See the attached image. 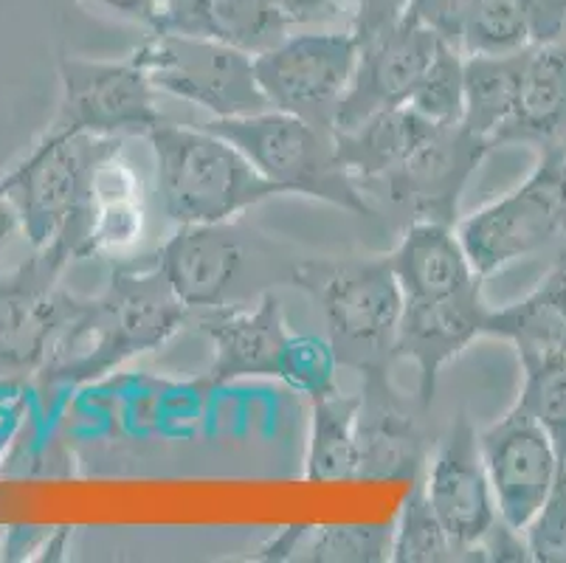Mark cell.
I'll use <instances>...</instances> for the list:
<instances>
[{"mask_svg":"<svg viewBox=\"0 0 566 563\" xmlns=\"http://www.w3.org/2000/svg\"><path fill=\"white\" fill-rule=\"evenodd\" d=\"M527 45L522 0H471L462 54H511Z\"/></svg>","mask_w":566,"mask_h":563,"instance_id":"obj_29","label":"cell"},{"mask_svg":"<svg viewBox=\"0 0 566 563\" xmlns=\"http://www.w3.org/2000/svg\"><path fill=\"white\" fill-rule=\"evenodd\" d=\"M118 149L122 138L51 127L25 158L0 175L32 248L63 246L74 262L91 257L96 180Z\"/></svg>","mask_w":566,"mask_h":563,"instance_id":"obj_2","label":"cell"},{"mask_svg":"<svg viewBox=\"0 0 566 563\" xmlns=\"http://www.w3.org/2000/svg\"><path fill=\"white\" fill-rule=\"evenodd\" d=\"M491 304L485 302V279L440 299H406L395 335V361H411L417 369L420 409L434 403L437 380L451 361L473 341L485 338Z\"/></svg>","mask_w":566,"mask_h":563,"instance_id":"obj_14","label":"cell"},{"mask_svg":"<svg viewBox=\"0 0 566 563\" xmlns=\"http://www.w3.org/2000/svg\"><path fill=\"white\" fill-rule=\"evenodd\" d=\"M411 0H349V31L358 45L380 38L400 23Z\"/></svg>","mask_w":566,"mask_h":563,"instance_id":"obj_34","label":"cell"},{"mask_svg":"<svg viewBox=\"0 0 566 563\" xmlns=\"http://www.w3.org/2000/svg\"><path fill=\"white\" fill-rule=\"evenodd\" d=\"M395 563H451L465 561L457 541L451 539L437 510L431 508L423 482H415L400 504L398 521L392 524Z\"/></svg>","mask_w":566,"mask_h":563,"instance_id":"obj_27","label":"cell"},{"mask_svg":"<svg viewBox=\"0 0 566 563\" xmlns=\"http://www.w3.org/2000/svg\"><path fill=\"white\" fill-rule=\"evenodd\" d=\"M60 71V116L54 127L99 138L150 136L164 122L158 87L136 60H87L63 54Z\"/></svg>","mask_w":566,"mask_h":563,"instance_id":"obj_10","label":"cell"},{"mask_svg":"<svg viewBox=\"0 0 566 563\" xmlns=\"http://www.w3.org/2000/svg\"><path fill=\"white\" fill-rule=\"evenodd\" d=\"M156 31L218 40L256 56L291 34L274 0H169Z\"/></svg>","mask_w":566,"mask_h":563,"instance_id":"obj_19","label":"cell"},{"mask_svg":"<svg viewBox=\"0 0 566 563\" xmlns=\"http://www.w3.org/2000/svg\"><path fill=\"white\" fill-rule=\"evenodd\" d=\"M203 127L234 144L282 195L322 200L349 215H373L364 186L338 161L333 131L282 111L212 118Z\"/></svg>","mask_w":566,"mask_h":563,"instance_id":"obj_5","label":"cell"},{"mask_svg":"<svg viewBox=\"0 0 566 563\" xmlns=\"http://www.w3.org/2000/svg\"><path fill=\"white\" fill-rule=\"evenodd\" d=\"M485 338L507 341L522 372L542 369L566 358V288L564 265H555L535 291L518 302L491 307Z\"/></svg>","mask_w":566,"mask_h":563,"instance_id":"obj_20","label":"cell"},{"mask_svg":"<svg viewBox=\"0 0 566 563\" xmlns=\"http://www.w3.org/2000/svg\"><path fill=\"white\" fill-rule=\"evenodd\" d=\"M153 260L167 277L175 296L198 313L226 304L229 288L243 265V246L229 223L178 226Z\"/></svg>","mask_w":566,"mask_h":563,"instance_id":"obj_18","label":"cell"},{"mask_svg":"<svg viewBox=\"0 0 566 563\" xmlns=\"http://www.w3.org/2000/svg\"><path fill=\"white\" fill-rule=\"evenodd\" d=\"M516 400L542 423L558 453L560 468H566V358L524 372Z\"/></svg>","mask_w":566,"mask_h":563,"instance_id":"obj_31","label":"cell"},{"mask_svg":"<svg viewBox=\"0 0 566 563\" xmlns=\"http://www.w3.org/2000/svg\"><path fill=\"white\" fill-rule=\"evenodd\" d=\"M85 3L116 14V18L147 25L150 31H156L161 23V0H85Z\"/></svg>","mask_w":566,"mask_h":563,"instance_id":"obj_37","label":"cell"},{"mask_svg":"<svg viewBox=\"0 0 566 563\" xmlns=\"http://www.w3.org/2000/svg\"><path fill=\"white\" fill-rule=\"evenodd\" d=\"M406 299H440L485 279L471 265L457 226L415 220L389 254Z\"/></svg>","mask_w":566,"mask_h":563,"instance_id":"obj_21","label":"cell"},{"mask_svg":"<svg viewBox=\"0 0 566 563\" xmlns=\"http://www.w3.org/2000/svg\"><path fill=\"white\" fill-rule=\"evenodd\" d=\"M133 60L147 71L158 93L203 107L212 118L271 111L256 82L254 56L218 40L150 31L133 51Z\"/></svg>","mask_w":566,"mask_h":563,"instance_id":"obj_7","label":"cell"},{"mask_svg":"<svg viewBox=\"0 0 566 563\" xmlns=\"http://www.w3.org/2000/svg\"><path fill=\"white\" fill-rule=\"evenodd\" d=\"M522 533L530 561L566 563V468L558 473L549 496Z\"/></svg>","mask_w":566,"mask_h":563,"instance_id":"obj_32","label":"cell"},{"mask_svg":"<svg viewBox=\"0 0 566 563\" xmlns=\"http://www.w3.org/2000/svg\"><path fill=\"white\" fill-rule=\"evenodd\" d=\"M338 369H342V364H338L331 338L302 333L287 335L285 347L280 353V364H276V378L313 400L324 392L336 389Z\"/></svg>","mask_w":566,"mask_h":563,"instance_id":"obj_30","label":"cell"},{"mask_svg":"<svg viewBox=\"0 0 566 563\" xmlns=\"http://www.w3.org/2000/svg\"><path fill=\"white\" fill-rule=\"evenodd\" d=\"M493 144L468 131L465 124H434L415 153L380 180L389 204L415 220L457 226L468 184L482 167Z\"/></svg>","mask_w":566,"mask_h":563,"instance_id":"obj_11","label":"cell"},{"mask_svg":"<svg viewBox=\"0 0 566 563\" xmlns=\"http://www.w3.org/2000/svg\"><path fill=\"white\" fill-rule=\"evenodd\" d=\"M530 45L566 38V0H522Z\"/></svg>","mask_w":566,"mask_h":563,"instance_id":"obj_35","label":"cell"},{"mask_svg":"<svg viewBox=\"0 0 566 563\" xmlns=\"http://www.w3.org/2000/svg\"><path fill=\"white\" fill-rule=\"evenodd\" d=\"M164 3H169V0H161V7H164Z\"/></svg>","mask_w":566,"mask_h":563,"instance_id":"obj_41","label":"cell"},{"mask_svg":"<svg viewBox=\"0 0 566 563\" xmlns=\"http://www.w3.org/2000/svg\"><path fill=\"white\" fill-rule=\"evenodd\" d=\"M437 45L440 40L411 18H403L395 29L364 43L349 91L338 107L336 131H349L375 113L406 105Z\"/></svg>","mask_w":566,"mask_h":563,"instance_id":"obj_15","label":"cell"},{"mask_svg":"<svg viewBox=\"0 0 566 563\" xmlns=\"http://www.w3.org/2000/svg\"><path fill=\"white\" fill-rule=\"evenodd\" d=\"M358 51L361 45L349 29L287 34L274 49L254 56L256 82L271 111L336 131L338 107L353 82Z\"/></svg>","mask_w":566,"mask_h":563,"instance_id":"obj_9","label":"cell"},{"mask_svg":"<svg viewBox=\"0 0 566 563\" xmlns=\"http://www.w3.org/2000/svg\"><path fill=\"white\" fill-rule=\"evenodd\" d=\"M480 448L499 519L513 530H524L564 471L549 434L516 400L499 420L482 428Z\"/></svg>","mask_w":566,"mask_h":563,"instance_id":"obj_12","label":"cell"},{"mask_svg":"<svg viewBox=\"0 0 566 563\" xmlns=\"http://www.w3.org/2000/svg\"><path fill=\"white\" fill-rule=\"evenodd\" d=\"M156 189L175 226H220L282 195L254 164L209 127L161 122L147 136Z\"/></svg>","mask_w":566,"mask_h":563,"instance_id":"obj_3","label":"cell"},{"mask_svg":"<svg viewBox=\"0 0 566 563\" xmlns=\"http://www.w3.org/2000/svg\"><path fill=\"white\" fill-rule=\"evenodd\" d=\"M560 265H564V288H566V251H564V257H560Z\"/></svg>","mask_w":566,"mask_h":563,"instance_id":"obj_40","label":"cell"},{"mask_svg":"<svg viewBox=\"0 0 566 563\" xmlns=\"http://www.w3.org/2000/svg\"><path fill=\"white\" fill-rule=\"evenodd\" d=\"M457 234L485 279L566 240V149L538 153L533 173L516 189L462 217Z\"/></svg>","mask_w":566,"mask_h":563,"instance_id":"obj_6","label":"cell"},{"mask_svg":"<svg viewBox=\"0 0 566 563\" xmlns=\"http://www.w3.org/2000/svg\"><path fill=\"white\" fill-rule=\"evenodd\" d=\"M282 18L293 29H311V25H333L349 14V0H274Z\"/></svg>","mask_w":566,"mask_h":563,"instance_id":"obj_36","label":"cell"},{"mask_svg":"<svg viewBox=\"0 0 566 563\" xmlns=\"http://www.w3.org/2000/svg\"><path fill=\"white\" fill-rule=\"evenodd\" d=\"M471 0H411L406 18L429 29L440 43L462 51Z\"/></svg>","mask_w":566,"mask_h":563,"instance_id":"obj_33","label":"cell"},{"mask_svg":"<svg viewBox=\"0 0 566 563\" xmlns=\"http://www.w3.org/2000/svg\"><path fill=\"white\" fill-rule=\"evenodd\" d=\"M527 144L538 153L566 149V38L530 45L522 96L496 147Z\"/></svg>","mask_w":566,"mask_h":563,"instance_id":"obj_22","label":"cell"},{"mask_svg":"<svg viewBox=\"0 0 566 563\" xmlns=\"http://www.w3.org/2000/svg\"><path fill=\"white\" fill-rule=\"evenodd\" d=\"M18 229H20V215L18 209H14L9 192L3 189V184H0V254L7 251L9 240H12V234Z\"/></svg>","mask_w":566,"mask_h":563,"instance_id":"obj_38","label":"cell"},{"mask_svg":"<svg viewBox=\"0 0 566 563\" xmlns=\"http://www.w3.org/2000/svg\"><path fill=\"white\" fill-rule=\"evenodd\" d=\"M254 561L305 563H380L392 561V524L287 526Z\"/></svg>","mask_w":566,"mask_h":563,"instance_id":"obj_24","label":"cell"},{"mask_svg":"<svg viewBox=\"0 0 566 563\" xmlns=\"http://www.w3.org/2000/svg\"><path fill=\"white\" fill-rule=\"evenodd\" d=\"M293 282L316 299L338 364L355 372L392 366L406 296L389 257L305 262Z\"/></svg>","mask_w":566,"mask_h":563,"instance_id":"obj_4","label":"cell"},{"mask_svg":"<svg viewBox=\"0 0 566 563\" xmlns=\"http://www.w3.org/2000/svg\"><path fill=\"white\" fill-rule=\"evenodd\" d=\"M192 322L214 347L209 384L276 378L280 353L291 335L280 296L262 293L254 304H220L198 310L192 313Z\"/></svg>","mask_w":566,"mask_h":563,"instance_id":"obj_16","label":"cell"},{"mask_svg":"<svg viewBox=\"0 0 566 563\" xmlns=\"http://www.w3.org/2000/svg\"><path fill=\"white\" fill-rule=\"evenodd\" d=\"M3 535H7V526H0V561H3Z\"/></svg>","mask_w":566,"mask_h":563,"instance_id":"obj_39","label":"cell"},{"mask_svg":"<svg viewBox=\"0 0 566 563\" xmlns=\"http://www.w3.org/2000/svg\"><path fill=\"white\" fill-rule=\"evenodd\" d=\"M358 409L361 392L336 389L313 397L311 434H307L305 479L331 484L358 479Z\"/></svg>","mask_w":566,"mask_h":563,"instance_id":"obj_25","label":"cell"},{"mask_svg":"<svg viewBox=\"0 0 566 563\" xmlns=\"http://www.w3.org/2000/svg\"><path fill=\"white\" fill-rule=\"evenodd\" d=\"M192 322V310L175 296L153 257L122 262L111 282L85 307L63 335L45 366L56 384H91L105 378L130 358L161 350Z\"/></svg>","mask_w":566,"mask_h":563,"instance_id":"obj_1","label":"cell"},{"mask_svg":"<svg viewBox=\"0 0 566 563\" xmlns=\"http://www.w3.org/2000/svg\"><path fill=\"white\" fill-rule=\"evenodd\" d=\"M71 262L63 246L34 248L32 260L0 273V380L43 372L85 307L60 285Z\"/></svg>","mask_w":566,"mask_h":563,"instance_id":"obj_8","label":"cell"},{"mask_svg":"<svg viewBox=\"0 0 566 563\" xmlns=\"http://www.w3.org/2000/svg\"><path fill=\"white\" fill-rule=\"evenodd\" d=\"M530 45L511 54H465V113L462 124L488 138L496 149V136L507 127L522 96Z\"/></svg>","mask_w":566,"mask_h":563,"instance_id":"obj_26","label":"cell"},{"mask_svg":"<svg viewBox=\"0 0 566 563\" xmlns=\"http://www.w3.org/2000/svg\"><path fill=\"white\" fill-rule=\"evenodd\" d=\"M434 131L409 105L375 113L349 131H336V155L342 167L361 186H378L415 153V147Z\"/></svg>","mask_w":566,"mask_h":563,"instance_id":"obj_23","label":"cell"},{"mask_svg":"<svg viewBox=\"0 0 566 563\" xmlns=\"http://www.w3.org/2000/svg\"><path fill=\"white\" fill-rule=\"evenodd\" d=\"M358 479H411L429 465V442L409 403L392 386L389 366L361 372L358 409Z\"/></svg>","mask_w":566,"mask_h":563,"instance_id":"obj_17","label":"cell"},{"mask_svg":"<svg viewBox=\"0 0 566 563\" xmlns=\"http://www.w3.org/2000/svg\"><path fill=\"white\" fill-rule=\"evenodd\" d=\"M426 468L429 471L423 488L431 508L437 510L465 561H482L480 546L496 526L499 510L482 459L480 431L473 428L471 417H454Z\"/></svg>","mask_w":566,"mask_h":563,"instance_id":"obj_13","label":"cell"},{"mask_svg":"<svg viewBox=\"0 0 566 563\" xmlns=\"http://www.w3.org/2000/svg\"><path fill=\"white\" fill-rule=\"evenodd\" d=\"M406 105L434 124H460L465 113V54L437 45Z\"/></svg>","mask_w":566,"mask_h":563,"instance_id":"obj_28","label":"cell"}]
</instances>
